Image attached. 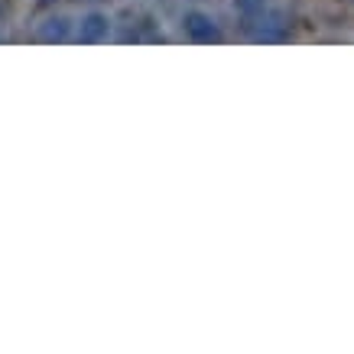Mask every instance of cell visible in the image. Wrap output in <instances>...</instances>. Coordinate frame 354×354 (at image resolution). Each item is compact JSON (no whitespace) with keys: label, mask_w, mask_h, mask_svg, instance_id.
I'll return each instance as SVG.
<instances>
[{"label":"cell","mask_w":354,"mask_h":354,"mask_svg":"<svg viewBox=\"0 0 354 354\" xmlns=\"http://www.w3.org/2000/svg\"><path fill=\"white\" fill-rule=\"evenodd\" d=\"M286 36V17L279 10H263V17H260V32L257 39L260 43H270V39H283Z\"/></svg>","instance_id":"obj_3"},{"label":"cell","mask_w":354,"mask_h":354,"mask_svg":"<svg viewBox=\"0 0 354 354\" xmlns=\"http://www.w3.org/2000/svg\"><path fill=\"white\" fill-rule=\"evenodd\" d=\"M183 30L185 36L192 39V43H218L221 39V32H218L215 20L208 17L205 10H189L183 17Z\"/></svg>","instance_id":"obj_1"},{"label":"cell","mask_w":354,"mask_h":354,"mask_svg":"<svg viewBox=\"0 0 354 354\" xmlns=\"http://www.w3.org/2000/svg\"><path fill=\"white\" fill-rule=\"evenodd\" d=\"M234 10L241 13V20L250 26V23H257L267 10V0H234Z\"/></svg>","instance_id":"obj_5"},{"label":"cell","mask_w":354,"mask_h":354,"mask_svg":"<svg viewBox=\"0 0 354 354\" xmlns=\"http://www.w3.org/2000/svg\"><path fill=\"white\" fill-rule=\"evenodd\" d=\"M68 36H72V20L68 17H49L39 26V39L43 43H65Z\"/></svg>","instance_id":"obj_4"},{"label":"cell","mask_w":354,"mask_h":354,"mask_svg":"<svg viewBox=\"0 0 354 354\" xmlns=\"http://www.w3.org/2000/svg\"><path fill=\"white\" fill-rule=\"evenodd\" d=\"M111 36V20L108 13H88L85 20H82V30H78V39L82 43H101V39H108Z\"/></svg>","instance_id":"obj_2"}]
</instances>
